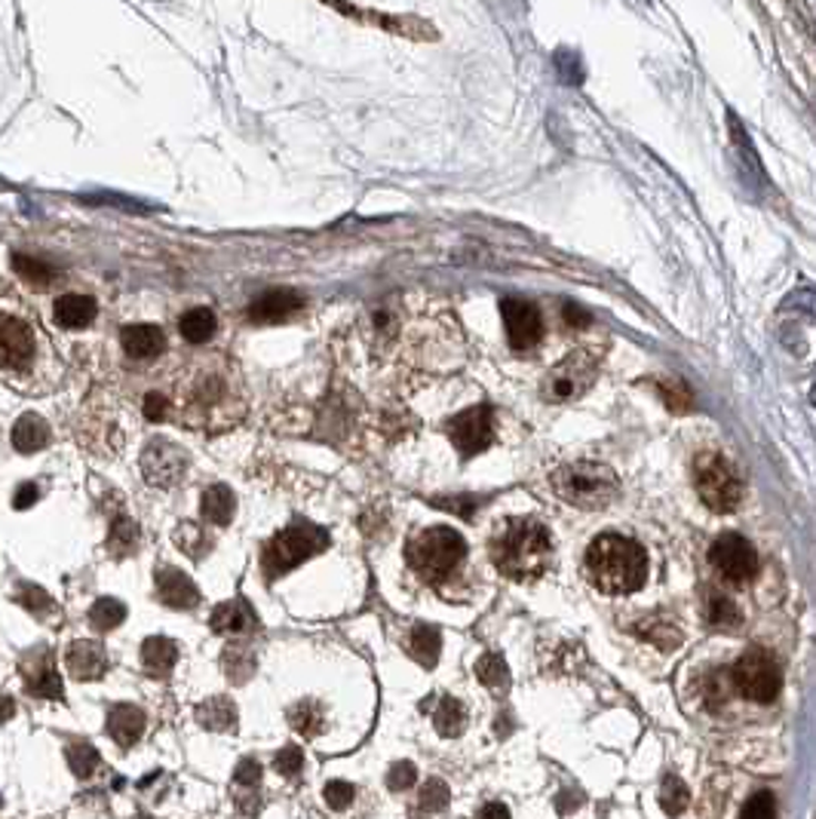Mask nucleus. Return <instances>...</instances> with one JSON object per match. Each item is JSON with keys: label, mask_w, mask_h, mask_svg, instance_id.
Here are the masks:
<instances>
[{"label": "nucleus", "mask_w": 816, "mask_h": 819, "mask_svg": "<svg viewBox=\"0 0 816 819\" xmlns=\"http://www.w3.org/2000/svg\"><path fill=\"white\" fill-rule=\"evenodd\" d=\"M200 513L203 519L210 522V525H231V519L237 513V498H234V491L227 489V485H210V489L203 491V498H200Z\"/></svg>", "instance_id": "obj_24"}, {"label": "nucleus", "mask_w": 816, "mask_h": 819, "mask_svg": "<svg viewBox=\"0 0 816 819\" xmlns=\"http://www.w3.org/2000/svg\"><path fill=\"white\" fill-rule=\"evenodd\" d=\"M154 586H157V598L166 608L191 611L200 605L197 583L187 577L185 571L178 569H160L154 574Z\"/></svg>", "instance_id": "obj_16"}, {"label": "nucleus", "mask_w": 816, "mask_h": 819, "mask_svg": "<svg viewBox=\"0 0 816 819\" xmlns=\"http://www.w3.org/2000/svg\"><path fill=\"white\" fill-rule=\"evenodd\" d=\"M463 555H467V543L455 529L418 531L406 550L408 565L427 581H442L461 565Z\"/></svg>", "instance_id": "obj_6"}, {"label": "nucleus", "mask_w": 816, "mask_h": 819, "mask_svg": "<svg viewBox=\"0 0 816 819\" xmlns=\"http://www.w3.org/2000/svg\"><path fill=\"white\" fill-rule=\"evenodd\" d=\"M731 685L737 687L743 697H749L752 703L777 700L779 687H783L779 663L767 651H746L731 669Z\"/></svg>", "instance_id": "obj_9"}, {"label": "nucleus", "mask_w": 816, "mask_h": 819, "mask_svg": "<svg viewBox=\"0 0 816 819\" xmlns=\"http://www.w3.org/2000/svg\"><path fill=\"white\" fill-rule=\"evenodd\" d=\"M16 715V700L10 694H0V721H10Z\"/></svg>", "instance_id": "obj_53"}, {"label": "nucleus", "mask_w": 816, "mask_h": 819, "mask_svg": "<svg viewBox=\"0 0 816 819\" xmlns=\"http://www.w3.org/2000/svg\"><path fill=\"white\" fill-rule=\"evenodd\" d=\"M65 666L78 682H95V678H102L108 673V654L99 642L80 638V642L68 645Z\"/></svg>", "instance_id": "obj_17"}, {"label": "nucleus", "mask_w": 816, "mask_h": 819, "mask_svg": "<svg viewBox=\"0 0 816 819\" xmlns=\"http://www.w3.org/2000/svg\"><path fill=\"white\" fill-rule=\"evenodd\" d=\"M418 782V767L411 765V761H396L390 767V774H387V786L394 789V792H402L408 786H415Z\"/></svg>", "instance_id": "obj_45"}, {"label": "nucleus", "mask_w": 816, "mask_h": 819, "mask_svg": "<svg viewBox=\"0 0 816 819\" xmlns=\"http://www.w3.org/2000/svg\"><path fill=\"white\" fill-rule=\"evenodd\" d=\"M108 734L118 746H132V743L142 740L145 734V713L132 703H118L111 713H108Z\"/></svg>", "instance_id": "obj_21"}, {"label": "nucleus", "mask_w": 816, "mask_h": 819, "mask_svg": "<svg viewBox=\"0 0 816 819\" xmlns=\"http://www.w3.org/2000/svg\"><path fill=\"white\" fill-rule=\"evenodd\" d=\"M139 541H142V531L139 525L126 519V515H118L114 522H111V531H108V553L111 555H132L139 550Z\"/></svg>", "instance_id": "obj_29"}, {"label": "nucleus", "mask_w": 816, "mask_h": 819, "mask_svg": "<svg viewBox=\"0 0 816 819\" xmlns=\"http://www.w3.org/2000/svg\"><path fill=\"white\" fill-rule=\"evenodd\" d=\"M635 633L642 635V638H647V642H654V645L663 651L675 648V645L682 642V633L675 629V623L672 621L660 623V621H654V617H651V621H639Z\"/></svg>", "instance_id": "obj_37"}, {"label": "nucleus", "mask_w": 816, "mask_h": 819, "mask_svg": "<svg viewBox=\"0 0 816 819\" xmlns=\"http://www.w3.org/2000/svg\"><path fill=\"white\" fill-rule=\"evenodd\" d=\"M501 317L513 350H531V347H538L540 338H543V317H540V310L531 305V301H522V298H503Z\"/></svg>", "instance_id": "obj_15"}, {"label": "nucleus", "mask_w": 816, "mask_h": 819, "mask_svg": "<svg viewBox=\"0 0 816 819\" xmlns=\"http://www.w3.org/2000/svg\"><path fill=\"white\" fill-rule=\"evenodd\" d=\"M304 310V298L298 291L274 289L264 291L258 301H252L249 319L252 323H286V319L298 317Z\"/></svg>", "instance_id": "obj_18"}, {"label": "nucleus", "mask_w": 816, "mask_h": 819, "mask_svg": "<svg viewBox=\"0 0 816 819\" xmlns=\"http://www.w3.org/2000/svg\"><path fill=\"white\" fill-rule=\"evenodd\" d=\"M777 817V798L771 792H755L743 807L740 819H774Z\"/></svg>", "instance_id": "obj_42"}, {"label": "nucleus", "mask_w": 816, "mask_h": 819, "mask_svg": "<svg viewBox=\"0 0 816 819\" xmlns=\"http://www.w3.org/2000/svg\"><path fill=\"white\" fill-rule=\"evenodd\" d=\"M38 498H40L38 485H34V482H22L13 494V506L16 510H28V506H34V503H38Z\"/></svg>", "instance_id": "obj_51"}, {"label": "nucleus", "mask_w": 816, "mask_h": 819, "mask_svg": "<svg viewBox=\"0 0 816 819\" xmlns=\"http://www.w3.org/2000/svg\"><path fill=\"white\" fill-rule=\"evenodd\" d=\"M16 602H19L26 611H31L34 617H43L47 611L53 608L50 593H47V590H40V586H34V583H19V586H16Z\"/></svg>", "instance_id": "obj_41"}, {"label": "nucleus", "mask_w": 816, "mask_h": 819, "mask_svg": "<svg viewBox=\"0 0 816 819\" xmlns=\"http://www.w3.org/2000/svg\"><path fill=\"white\" fill-rule=\"evenodd\" d=\"M13 267L19 277L28 279V283H34V286H47V283H53L55 279L53 267L47 265V262H40V258H34V255H19V252H16Z\"/></svg>", "instance_id": "obj_40"}, {"label": "nucleus", "mask_w": 816, "mask_h": 819, "mask_svg": "<svg viewBox=\"0 0 816 819\" xmlns=\"http://www.w3.org/2000/svg\"><path fill=\"white\" fill-rule=\"evenodd\" d=\"M99 314V305H95L93 295H83V291H68V295H59L53 301V319L55 326L62 329H86L90 323Z\"/></svg>", "instance_id": "obj_19"}, {"label": "nucleus", "mask_w": 816, "mask_h": 819, "mask_svg": "<svg viewBox=\"0 0 816 819\" xmlns=\"http://www.w3.org/2000/svg\"><path fill=\"white\" fill-rule=\"evenodd\" d=\"M274 767H277L283 777H295L304 767L302 746H283L277 758H274Z\"/></svg>", "instance_id": "obj_46"}, {"label": "nucleus", "mask_w": 816, "mask_h": 819, "mask_svg": "<svg viewBox=\"0 0 816 819\" xmlns=\"http://www.w3.org/2000/svg\"><path fill=\"white\" fill-rule=\"evenodd\" d=\"M694 485L700 501L710 506L712 513H734L743 501V479L737 467L718 451H703L694 461Z\"/></svg>", "instance_id": "obj_7"}, {"label": "nucleus", "mask_w": 816, "mask_h": 819, "mask_svg": "<svg viewBox=\"0 0 816 819\" xmlns=\"http://www.w3.org/2000/svg\"><path fill=\"white\" fill-rule=\"evenodd\" d=\"M434 506L451 510V513H461L463 519H470L479 510V501L476 498H434Z\"/></svg>", "instance_id": "obj_50"}, {"label": "nucleus", "mask_w": 816, "mask_h": 819, "mask_svg": "<svg viewBox=\"0 0 816 819\" xmlns=\"http://www.w3.org/2000/svg\"><path fill=\"white\" fill-rule=\"evenodd\" d=\"M123 621H126V605L120 598H111V595L95 598L93 608H90V626H93L95 633H111Z\"/></svg>", "instance_id": "obj_30"}, {"label": "nucleus", "mask_w": 816, "mask_h": 819, "mask_svg": "<svg viewBox=\"0 0 816 819\" xmlns=\"http://www.w3.org/2000/svg\"><path fill=\"white\" fill-rule=\"evenodd\" d=\"M654 387H657L660 399L666 402V409H672L675 414H685V411H691V406H694L691 387H687L682 378H657Z\"/></svg>", "instance_id": "obj_34"}, {"label": "nucleus", "mask_w": 816, "mask_h": 819, "mask_svg": "<svg viewBox=\"0 0 816 819\" xmlns=\"http://www.w3.org/2000/svg\"><path fill=\"white\" fill-rule=\"evenodd\" d=\"M323 795H326V805H329L332 810H347V807L354 805L356 789L347 780H332L326 782Z\"/></svg>", "instance_id": "obj_43"}, {"label": "nucleus", "mask_w": 816, "mask_h": 819, "mask_svg": "<svg viewBox=\"0 0 816 819\" xmlns=\"http://www.w3.org/2000/svg\"><path fill=\"white\" fill-rule=\"evenodd\" d=\"M553 491L578 510H605L620 498V479L608 463L574 461L553 473Z\"/></svg>", "instance_id": "obj_4"}, {"label": "nucleus", "mask_w": 816, "mask_h": 819, "mask_svg": "<svg viewBox=\"0 0 816 819\" xmlns=\"http://www.w3.org/2000/svg\"><path fill=\"white\" fill-rule=\"evenodd\" d=\"M463 721H467V713H463L461 703L455 700V697H442L434 713L436 730H439L442 737H458L463 730Z\"/></svg>", "instance_id": "obj_33"}, {"label": "nucleus", "mask_w": 816, "mask_h": 819, "mask_svg": "<svg viewBox=\"0 0 816 819\" xmlns=\"http://www.w3.org/2000/svg\"><path fill=\"white\" fill-rule=\"evenodd\" d=\"M710 562L724 581L737 583V586L749 583L758 574V553H755V546L743 534H734V531L715 538L710 550Z\"/></svg>", "instance_id": "obj_10"}, {"label": "nucleus", "mask_w": 816, "mask_h": 819, "mask_svg": "<svg viewBox=\"0 0 816 819\" xmlns=\"http://www.w3.org/2000/svg\"><path fill=\"white\" fill-rule=\"evenodd\" d=\"M491 562L510 581H534L553 562L550 531L538 519H507L491 538Z\"/></svg>", "instance_id": "obj_2"}, {"label": "nucleus", "mask_w": 816, "mask_h": 819, "mask_svg": "<svg viewBox=\"0 0 816 819\" xmlns=\"http://www.w3.org/2000/svg\"><path fill=\"white\" fill-rule=\"evenodd\" d=\"M120 344H123V354L130 359H154L163 354L166 338L157 326H147V323H132L120 331Z\"/></svg>", "instance_id": "obj_20"}, {"label": "nucleus", "mask_w": 816, "mask_h": 819, "mask_svg": "<svg viewBox=\"0 0 816 819\" xmlns=\"http://www.w3.org/2000/svg\"><path fill=\"white\" fill-rule=\"evenodd\" d=\"M439 648H442V635L430 623H418L411 629V635H408V654L421 663V666H427V669L436 666V661H439Z\"/></svg>", "instance_id": "obj_27"}, {"label": "nucleus", "mask_w": 816, "mask_h": 819, "mask_svg": "<svg viewBox=\"0 0 816 819\" xmlns=\"http://www.w3.org/2000/svg\"><path fill=\"white\" fill-rule=\"evenodd\" d=\"M578 805H580V798H571V792L559 795V810H562V813H568L571 807H578Z\"/></svg>", "instance_id": "obj_54"}, {"label": "nucleus", "mask_w": 816, "mask_h": 819, "mask_svg": "<svg viewBox=\"0 0 816 819\" xmlns=\"http://www.w3.org/2000/svg\"><path fill=\"white\" fill-rule=\"evenodd\" d=\"M234 782L237 786H246V789H255L262 782V765L255 758H243L234 770Z\"/></svg>", "instance_id": "obj_49"}, {"label": "nucleus", "mask_w": 816, "mask_h": 819, "mask_svg": "<svg viewBox=\"0 0 816 819\" xmlns=\"http://www.w3.org/2000/svg\"><path fill=\"white\" fill-rule=\"evenodd\" d=\"M47 446H50V423L34 411L22 414L13 427V449L22 451V454H38Z\"/></svg>", "instance_id": "obj_23"}, {"label": "nucleus", "mask_w": 816, "mask_h": 819, "mask_svg": "<svg viewBox=\"0 0 816 819\" xmlns=\"http://www.w3.org/2000/svg\"><path fill=\"white\" fill-rule=\"evenodd\" d=\"M22 682H26L28 694L38 700H62L65 697L62 675L55 673L53 651L47 645H38L22 657Z\"/></svg>", "instance_id": "obj_14"}, {"label": "nucleus", "mask_w": 816, "mask_h": 819, "mask_svg": "<svg viewBox=\"0 0 816 819\" xmlns=\"http://www.w3.org/2000/svg\"><path fill=\"white\" fill-rule=\"evenodd\" d=\"M187 473V451L172 439H151L142 451V477L154 489H175Z\"/></svg>", "instance_id": "obj_11"}, {"label": "nucleus", "mask_w": 816, "mask_h": 819, "mask_svg": "<svg viewBox=\"0 0 816 819\" xmlns=\"http://www.w3.org/2000/svg\"><path fill=\"white\" fill-rule=\"evenodd\" d=\"M197 721L206 730H218V734H234L237 730V706L227 697H210L197 706Z\"/></svg>", "instance_id": "obj_25"}, {"label": "nucleus", "mask_w": 816, "mask_h": 819, "mask_svg": "<svg viewBox=\"0 0 816 819\" xmlns=\"http://www.w3.org/2000/svg\"><path fill=\"white\" fill-rule=\"evenodd\" d=\"M289 725H292V730H298V734H304V737H316V734H323V725H326L323 706L314 700H302L298 706H292Z\"/></svg>", "instance_id": "obj_31"}, {"label": "nucleus", "mask_w": 816, "mask_h": 819, "mask_svg": "<svg viewBox=\"0 0 816 819\" xmlns=\"http://www.w3.org/2000/svg\"><path fill=\"white\" fill-rule=\"evenodd\" d=\"M476 673H479V682L491 687V690H507L510 687V669H507L501 654H486L476 666Z\"/></svg>", "instance_id": "obj_39"}, {"label": "nucleus", "mask_w": 816, "mask_h": 819, "mask_svg": "<svg viewBox=\"0 0 816 819\" xmlns=\"http://www.w3.org/2000/svg\"><path fill=\"white\" fill-rule=\"evenodd\" d=\"M448 805V786L442 780H427L421 789V807L424 810H442Z\"/></svg>", "instance_id": "obj_47"}, {"label": "nucleus", "mask_w": 816, "mask_h": 819, "mask_svg": "<svg viewBox=\"0 0 816 819\" xmlns=\"http://www.w3.org/2000/svg\"><path fill=\"white\" fill-rule=\"evenodd\" d=\"M586 571L602 593H635L647 581V555L623 534H602L586 550Z\"/></svg>", "instance_id": "obj_3"}, {"label": "nucleus", "mask_w": 816, "mask_h": 819, "mask_svg": "<svg viewBox=\"0 0 816 819\" xmlns=\"http://www.w3.org/2000/svg\"><path fill=\"white\" fill-rule=\"evenodd\" d=\"M599 366H602V350L595 344H583L578 350H571L559 366L547 371L540 393L550 402H571L580 399L599 378Z\"/></svg>", "instance_id": "obj_8"}, {"label": "nucleus", "mask_w": 816, "mask_h": 819, "mask_svg": "<svg viewBox=\"0 0 816 819\" xmlns=\"http://www.w3.org/2000/svg\"><path fill=\"white\" fill-rule=\"evenodd\" d=\"M178 661V645L166 635H151L142 645V663L151 675H170Z\"/></svg>", "instance_id": "obj_26"}, {"label": "nucleus", "mask_w": 816, "mask_h": 819, "mask_svg": "<svg viewBox=\"0 0 816 819\" xmlns=\"http://www.w3.org/2000/svg\"><path fill=\"white\" fill-rule=\"evenodd\" d=\"M479 819H510V807L501 805V801H491V805L482 807Z\"/></svg>", "instance_id": "obj_52"}, {"label": "nucleus", "mask_w": 816, "mask_h": 819, "mask_svg": "<svg viewBox=\"0 0 816 819\" xmlns=\"http://www.w3.org/2000/svg\"><path fill=\"white\" fill-rule=\"evenodd\" d=\"M224 666H227V678H234L237 685H243L249 673L255 669V661H252L249 654L243 657V648H231L224 654Z\"/></svg>", "instance_id": "obj_44"}, {"label": "nucleus", "mask_w": 816, "mask_h": 819, "mask_svg": "<svg viewBox=\"0 0 816 819\" xmlns=\"http://www.w3.org/2000/svg\"><path fill=\"white\" fill-rule=\"evenodd\" d=\"M172 541H175V546H178L182 553L191 555V559H203L212 546V541L206 538V531H203V525H197V522H182V525L175 529V534H172Z\"/></svg>", "instance_id": "obj_32"}, {"label": "nucleus", "mask_w": 816, "mask_h": 819, "mask_svg": "<svg viewBox=\"0 0 816 819\" xmlns=\"http://www.w3.org/2000/svg\"><path fill=\"white\" fill-rule=\"evenodd\" d=\"M212 629L222 635H243V633H252L255 629V611L249 608V602L246 598H231V602H224L218 608L212 611Z\"/></svg>", "instance_id": "obj_22"}, {"label": "nucleus", "mask_w": 816, "mask_h": 819, "mask_svg": "<svg viewBox=\"0 0 816 819\" xmlns=\"http://www.w3.org/2000/svg\"><path fill=\"white\" fill-rule=\"evenodd\" d=\"M38 350L40 338L28 319L0 314V371L7 375L26 371L38 357Z\"/></svg>", "instance_id": "obj_12"}, {"label": "nucleus", "mask_w": 816, "mask_h": 819, "mask_svg": "<svg viewBox=\"0 0 816 819\" xmlns=\"http://www.w3.org/2000/svg\"><path fill=\"white\" fill-rule=\"evenodd\" d=\"M448 439L455 442V449L461 451V458H473L494 442V421H491V406H473V409L455 414L446 427Z\"/></svg>", "instance_id": "obj_13"}, {"label": "nucleus", "mask_w": 816, "mask_h": 819, "mask_svg": "<svg viewBox=\"0 0 816 819\" xmlns=\"http://www.w3.org/2000/svg\"><path fill=\"white\" fill-rule=\"evenodd\" d=\"M691 805V792H687V786L679 777H666L663 780V789H660V807H663V813L666 817H682Z\"/></svg>", "instance_id": "obj_36"}, {"label": "nucleus", "mask_w": 816, "mask_h": 819, "mask_svg": "<svg viewBox=\"0 0 816 819\" xmlns=\"http://www.w3.org/2000/svg\"><path fill=\"white\" fill-rule=\"evenodd\" d=\"M329 546V531L319 529L314 522H292L289 529H283L274 534L271 541L264 543L262 553V571L267 581L283 577L286 571L298 569L302 562L314 559L316 553H323Z\"/></svg>", "instance_id": "obj_5"}, {"label": "nucleus", "mask_w": 816, "mask_h": 819, "mask_svg": "<svg viewBox=\"0 0 816 819\" xmlns=\"http://www.w3.org/2000/svg\"><path fill=\"white\" fill-rule=\"evenodd\" d=\"M706 621L712 626H724V629H737L740 623V608L734 605V598H727V595H718L712 593L706 598Z\"/></svg>", "instance_id": "obj_38"}, {"label": "nucleus", "mask_w": 816, "mask_h": 819, "mask_svg": "<svg viewBox=\"0 0 816 819\" xmlns=\"http://www.w3.org/2000/svg\"><path fill=\"white\" fill-rule=\"evenodd\" d=\"M172 414V399L166 393H147L145 397V418L147 421H166Z\"/></svg>", "instance_id": "obj_48"}, {"label": "nucleus", "mask_w": 816, "mask_h": 819, "mask_svg": "<svg viewBox=\"0 0 816 819\" xmlns=\"http://www.w3.org/2000/svg\"><path fill=\"white\" fill-rule=\"evenodd\" d=\"M68 765H71V770L78 774L80 780H90L95 770L102 767V755L95 753V746H90V743L78 740L68 746Z\"/></svg>", "instance_id": "obj_35"}, {"label": "nucleus", "mask_w": 816, "mask_h": 819, "mask_svg": "<svg viewBox=\"0 0 816 819\" xmlns=\"http://www.w3.org/2000/svg\"><path fill=\"white\" fill-rule=\"evenodd\" d=\"M218 329V319L210 307H191L185 317L178 319V331L187 344H206Z\"/></svg>", "instance_id": "obj_28"}, {"label": "nucleus", "mask_w": 816, "mask_h": 819, "mask_svg": "<svg viewBox=\"0 0 816 819\" xmlns=\"http://www.w3.org/2000/svg\"><path fill=\"white\" fill-rule=\"evenodd\" d=\"M172 409L178 411V421L191 430H224L239 421L243 399L234 366L224 359H200L187 366L182 381L175 387Z\"/></svg>", "instance_id": "obj_1"}]
</instances>
